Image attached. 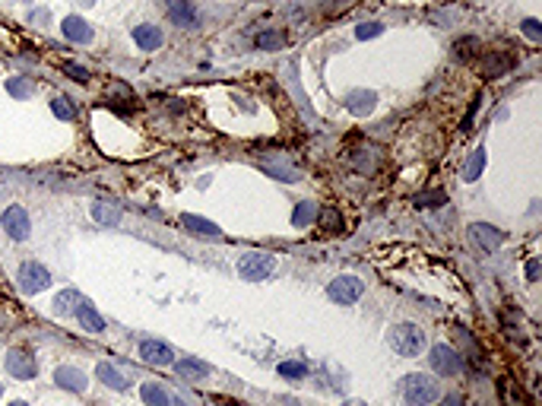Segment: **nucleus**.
I'll return each mask as SVG.
<instances>
[{"instance_id": "f257e3e1", "label": "nucleus", "mask_w": 542, "mask_h": 406, "mask_svg": "<svg viewBox=\"0 0 542 406\" xmlns=\"http://www.w3.org/2000/svg\"><path fill=\"white\" fill-rule=\"evenodd\" d=\"M390 346L400 356H419L422 349H425V333L416 324H396L394 330H390Z\"/></svg>"}, {"instance_id": "f03ea898", "label": "nucleus", "mask_w": 542, "mask_h": 406, "mask_svg": "<svg viewBox=\"0 0 542 406\" xmlns=\"http://www.w3.org/2000/svg\"><path fill=\"white\" fill-rule=\"evenodd\" d=\"M403 390H406V403L409 406H428V403H435V400L441 397L438 381H431L428 374H409Z\"/></svg>"}, {"instance_id": "7ed1b4c3", "label": "nucleus", "mask_w": 542, "mask_h": 406, "mask_svg": "<svg viewBox=\"0 0 542 406\" xmlns=\"http://www.w3.org/2000/svg\"><path fill=\"white\" fill-rule=\"evenodd\" d=\"M361 292H365V282L359 280V276H337V280L327 286V295L333 302H339V305H352V302L361 299Z\"/></svg>"}, {"instance_id": "20e7f679", "label": "nucleus", "mask_w": 542, "mask_h": 406, "mask_svg": "<svg viewBox=\"0 0 542 406\" xmlns=\"http://www.w3.org/2000/svg\"><path fill=\"white\" fill-rule=\"evenodd\" d=\"M16 280H19V289H23L25 295H35V292H41V289H48L51 286L48 270H45L41 264H35V260H25V264L19 267Z\"/></svg>"}, {"instance_id": "39448f33", "label": "nucleus", "mask_w": 542, "mask_h": 406, "mask_svg": "<svg viewBox=\"0 0 542 406\" xmlns=\"http://www.w3.org/2000/svg\"><path fill=\"white\" fill-rule=\"evenodd\" d=\"M431 368H435L438 374H444V378H453V374L463 372V356H457V349L444 346V343H438V346H431Z\"/></svg>"}, {"instance_id": "423d86ee", "label": "nucleus", "mask_w": 542, "mask_h": 406, "mask_svg": "<svg viewBox=\"0 0 542 406\" xmlns=\"http://www.w3.org/2000/svg\"><path fill=\"white\" fill-rule=\"evenodd\" d=\"M3 365H7V372L13 374V378H19V381H29V378L38 374V362H35V356L29 349H10Z\"/></svg>"}, {"instance_id": "0eeeda50", "label": "nucleus", "mask_w": 542, "mask_h": 406, "mask_svg": "<svg viewBox=\"0 0 542 406\" xmlns=\"http://www.w3.org/2000/svg\"><path fill=\"white\" fill-rule=\"evenodd\" d=\"M273 267H276L273 254H245L238 260V273L245 280H263V276L273 273Z\"/></svg>"}, {"instance_id": "6e6552de", "label": "nucleus", "mask_w": 542, "mask_h": 406, "mask_svg": "<svg viewBox=\"0 0 542 406\" xmlns=\"http://www.w3.org/2000/svg\"><path fill=\"white\" fill-rule=\"evenodd\" d=\"M3 229H7V235L10 238H16V241H23V238H29V213H25L23 207H10L7 213H3Z\"/></svg>"}, {"instance_id": "1a4fd4ad", "label": "nucleus", "mask_w": 542, "mask_h": 406, "mask_svg": "<svg viewBox=\"0 0 542 406\" xmlns=\"http://www.w3.org/2000/svg\"><path fill=\"white\" fill-rule=\"evenodd\" d=\"M168 16L181 29H197V10L190 0H168Z\"/></svg>"}, {"instance_id": "9d476101", "label": "nucleus", "mask_w": 542, "mask_h": 406, "mask_svg": "<svg viewBox=\"0 0 542 406\" xmlns=\"http://www.w3.org/2000/svg\"><path fill=\"white\" fill-rule=\"evenodd\" d=\"M140 356H143V362H149V365H172L174 362L172 346H165V343H159V340H143Z\"/></svg>"}, {"instance_id": "9b49d317", "label": "nucleus", "mask_w": 542, "mask_h": 406, "mask_svg": "<svg viewBox=\"0 0 542 406\" xmlns=\"http://www.w3.org/2000/svg\"><path fill=\"white\" fill-rule=\"evenodd\" d=\"M374 105H378V95H374L371 89H355V92H349V95H346V108H349L355 117L371 115V111H374Z\"/></svg>"}, {"instance_id": "f8f14e48", "label": "nucleus", "mask_w": 542, "mask_h": 406, "mask_svg": "<svg viewBox=\"0 0 542 406\" xmlns=\"http://www.w3.org/2000/svg\"><path fill=\"white\" fill-rule=\"evenodd\" d=\"M469 232H473V238L479 241V248L482 251H495V248H501L504 245V232L501 229H495V225H488V223H476Z\"/></svg>"}, {"instance_id": "ddd939ff", "label": "nucleus", "mask_w": 542, "mask_h": 406, "mask_svg": "<svg viewBox=\"0 0 542 406\" xmlns=\"http://www.w3.org/2000/svg\"><path fill=\"white\" fill-rule=\"evenodd\" d=\"M260 166H263V172L273 174L276 181H289V184H292V181H302V172H298L295 166H289V162H286L282 156H280V159H263Z\"/></svg>"}, {"instance_id": "4468645a", "label": "nucleus", "mask_w": 542, "mask_h": 406, "mask_svg": "<svg viewBox=\"0 0 542 406\" xmlns=\"http://www.w3.org/2000/svg\"><path fill=\"white\" fill-rule=\"evenodd\" d=\"M54 381H58V387L74 390V394H82V390H86V374H82L80 368H74V365H60L58 372H54Z\"/></svg>"}, {"instance_id": "2eb2a0df", "label": "nucleus", "mask_w": 542, "mask_h": 406, "mask_svg": "<svg viewBox=\"0 0 542 406\" xmlns=\"http://www.w3.org/2000/svg\"><path fill=\"white\" fill-rule=\"evenodd\" d=\"M60 32H64L70 42H76V45H89L92 42L89 23H86V19H80V16H67L64 23H60Z\"/></svg>"}, {"instance_id": "dca6fc26", "label": "nucleus", "mask_w": 542, "mask_h": 406, "mask_svg": "<svg viewBox=\"0 0 542 406\" xmlns=\"http://www.w3.org/2000/svg\"><path fill=\"white\" fill-rule=\"evenodd\" d=\"M181 225L188 229V232H197V235H206V238H219L222 229L216 223H210V219H203V216H194V213H184L181 216Z\"/></svg>"}, {"instance_id": "f3484780", "label": "nucleus", "mask_w": 542, "mask_h": 406, "mask_svg": "<svg viewBox=\"0 0 542 406\" xmlns=\"http://www.w3.org/2000/svg\"><path fill=\"white\" fill-rule=\"evenodd\" d=\"M92 219L99 225H108V229H111V225L121 223V207H117V203H108V200H95V203H92Z\"/></svg>"}, {"instance_id": "a211bd4d", "label": "nucleus", "mask_w": 542, "mask_h": 406, "mask_svg": "<svg viewBox=\"0 0 542 406\" xmlns=\"http://www.w3.org/2000/svg\"><path fill=\"white\" fill-rule=\"evenodd\" d=\"M133 42L143 51H156L159 45H162V29H159V25H137V29H133Z\"/></svg>"}, {"instance_id": "6ab92c4d", "label": "nucleus", "mask_w": 542, "mask_h": 406, "mask_svg": "<svg viewBox=\"0 0 542 406\" xmlns=\"http://www.w3.org/2000/svg\"><path fill=\"white\" fill-rule=\"evenodd\" d=\"M174 372L181 378H188V381H203L210 374V365L200 362V359H181V362H174Z\"/></svg>"}, {"instance_id": "aec40b11", "label": "nucleus", "mask_w": 542, "mask_h": 406, "mask_svg": "<svg viewBox=\"0 0 542 406\" xmlns=\"http://www.w3.org/2000/svg\"><path fill=\"white\" fill-rule=\"evenodd\" d=\"M76 317H80V324L89 333H102V330H105V321H102V315L89 305V302H80V308H76Z\"/></svg>"}, {"instance_id": "412c9836", "label": "nucleus", "mask_w": 542, "mask_h": 406, "mask_svg": "<svg viewBox=\"0 0 542 406\" xmlns=\"http://www.w3.org/2000/svg\"><path fill=\"white\" fill-rule=\"evenodd\" d=\"M453 333H457V340H460L463 346H469V352H473V356H469V359H473V365H476V368H485V352H482V346L476 343V337H473L466 327H457Z\"/></svg>"}, {"instance_id": "4be33fe9", "label": "nucleus", "mask_w": 542, "mask_h": 406, "mask_svg": "<svg viewBox=\"0 0 542 406\" xmlns=\"http://www.w3.org/2000/svg\"><path fill=\"white\" fill-rule=\"evenodd\" d=\"M143 403L146 406H172V397H168V390L159 387V384H143Z\"/></svg>"}, {"instance_id": "5701e85b", "label": "nucleus", "mask_w": 542, "mask_h": 406, "mask_svg": "<svg viewBox=\"0 0 542 406\" xmlns=\"http://www.w3.org/2000/svg\"><path fill=\"white\" fill-rule=\"evenodd\" d=\"M95 374H99V381L108 384V387H115V390H127V381H124V374L117 372V368H111L108 362H102L99 368H95Z\"/></svg>"}, {"instance_id": "b1692460", "label": "nucleus", "mask_w": 542, "mask_h": 406, "mask_svg": "<svg viewBox=\"0 0 542 406\" xmlns=\"http://www.w3.org/2000/svg\"><path fill=\"white\" fill-rule=\"evenodd\" d=\"M510 67H514V58H510V54H501V51H492L488 60H485V70L492 76H504Z\"/></svg>"}, {"instance_id": "393cba45", "label": "nucleus", "mask_w": 542, "mask_h": 406, "mask_svg": "<svg viewBox=\"0 0 542 406\" xmlns=\"http://www.w3.org/2000/svg\"><path fill=\"white\" fill-rule=\"evenodd\" d=\"M80 302H82L80 292L67 289V292H60L58 299H54V311H58V315H70V311H76V308H80Z\"/></svg>"}, {"instance_id": "a878e982", "label": "nucleus", "mask_w": 542, "mask_h": 406, "mask_svg": "<svg viewBox=\"0 0 542 406\" xmlns=\"http://www.w3.org/2000/svg\"><path fill=\"white\" fill-rule=\"evenodd\" d=\"M482 168H485V150L479 146V150L469 153V162H466V168H463V178H466V181H479Z\"/></svg>"}, {"instance_id": "bb28decb", "label": "nucleus", "mask_w": 542, "mask_h": 406, "mask_svg": "<svg viewBox=\"0 0 542 406\" xmlns=\"http://www.w3.org/2000/svg\"><path fill=\"white\" fill-rule=\"evenodd\" d=\"M314 216H317V207H314L311 200H302L295 207V213H292V225H295V229H304V225L314 223Z\"/></svg>"}, {"instance_id": "cd10ccee", "label": "nucleus", "mask_w": 542, "mask_h": 406, "mask_svg": "<svg viewBox=\"0 0 542 406\" xmlns=\"http://www.w3.org/2000/svg\"><path fill=\"white\" fill-rule=\"evenodd\" d=\"M286 38H289L286 32H260V35L254 38V45H257L260 51H280L282 45H286Z\"/></svg>"}, {"instance_id": "c85d7f7f", "label": "nucleus", "mask_w": 542, "mask_h": 406, "mask_svg": "<svg viewBox=\"0 0 542 406\" xmlns=\"http://www.w3.org/2000/svg\"><path fill=\"white\" fill-rule=\"evenodd\" d=\"M7 92L13 95V99H29V95L35 92V86H32L29 76H13V80L7 83Z\"/></svg>"}, {"instance_id": "c756f323", "label": "nucleus", "mask_w": 542, "mask_h": 406, "mask_svg": "<svg viewBox=\"0 0 542 406\" xmlns=\"http://www.w3.org/2000/svg\"><path fill=\"white\" fill-rule=\"evenodd\" d=\"M321 229L324 232H339V229H343V216H339V210H333V207L321 210Z\"/></svg>"}, {"instance_id": "7c9ffc66", "label": "nucleus", "mask_w": 542, "mask_h": 406, "mask_svg": "<svg viewBox=\"0 0 542 406\" xmlns=\"http://www.w3.org/2000/svg\"><path fill=\"white\" fill-rule=\"evenodd\" d=\"M51 111H54L60 121H74V115H76V108L70 105L67 95H54V99H51Z\"/></svg>"}, {"instance_id": "2f4dec72", "label": "nucleus", "mask_w": 542, "mask_h": 406, "mask_svg": "<svg viewBox=\"0 0 542 406\" xmlns=\"http://www.w3.org/2000/svg\"><path fill=\"white\" fill-rule=\"evenodd\" d=\"M447 203V194L444 191H422L416 194V207H444Z\"/></svg>"}, {"instance_id": "473e14b6", "label": "nucleus", "mask_w": 542, "mask_h": 406, "mask_svg": "<svg viewBox=\"0 0 542 406\" xmlns=\"http://www.w3.org/2000/svg\"><path fill=\"white\" fill-rule=\"evenodd\" d=\"M476 48H479V42L476 38H473V35H469V38H457V42H453V54H457V58H473V54H476Z\"/></svg>"}, {"instance_id": "72a5a7b5", "label": "nucleus", "mask_w": 542, "mask_h": 406, "mask_svg": "<svg viewBox=\"0 0 542 406\" xmlns=\"http://www.w3.org/2000/svg\"><path fill=\"white\" fill-rule=\"evenodd\" d=\"M280 374H282V378H289V381H298V378H304V374H308V368H304L302 362H282L280 365Z\"/></svg>"}, {"instance_id": "f704fd0d", "label": "nucleus", "mask_w": 542, "mask_h": 406, "mask_svg": "<svg viewBox=\"0 0 542 406\" xmlns=\"http://www.w3.org/2000/svg\"><path fill=\"white\" fill-rule=\"evenodd\" d=\"M381 32H384V25L381 23H361L359 29H355V35H359L361 42H365V38H378Z\"/></svg>"}, {"instance_id": "c9c22d12", "label": "nucleus", "mask_w": 542, "mask_h": 406, "mask_svg": "<svg viewBox=\"0 0 542 406\" xmlns=\"http://www.w3.org/2000/svg\"><path fill=\"white\" fill-rule=\"evenodd\" d=\"M64 74H70L76 80V83H86V80H89V70H86V67H80V64H70V60H64Z\"/></svg>"}, {"instance_id": "e433bc0d", "label": "nucleus", "mask_w": 542, "mask_h": 406, "mask_svg": "<svg viewBox=\"0 0 542 406\" xmlns=\"http://www.w3.org/2000/svg\"><path fill=\"white\" fill-rule=\"evenodd\" d=\"M520 29H523V35H526V38H533V42H539V38H542V25L536 23V19H523Z\"/></svg>"}, {"instance_id": "4c0bfd02", "label": "nucleus", "mask_w": 542, "mask_h": 406, "mask_svg": "<svg viewBox=\"0 0 542 406\" xmlns=\"http://www.w3.org/2000/svg\"><path fill=\"white\" fill-rule=\"evenodd\" d=\"M526 280L530 282L539 280V260H530V264H526Z\"/></svg>"}, {"instance_id": "58836bf2", "label": "nucleus", "mask_w": 542, "mask_h": 406, "mask_svg": "<svg viewBox=\"0 0 542 406\" xmlns=\"http://www.w3.org/2000/svg\"><path fill=\"white\" fill-rule=\"evenodd\" d=\"M441 406H463V397H457V394H451V397H444Z\"/></svg>"}, {"instance_id": "ea45409f", "label": "nucleus", "mask_w": 542, "mask_h": 406, "mask_svg": "<svg viewBox=\"0 0 542 406\" xmlns=\"http://www.w3.org/2000/svg\"><path fill=\"white\" fill-rule=\"evenodd\" d=\"M172 406H188V400H172Z\"/></svg>"}, {"instance_id": "a19ab883", "label": "nucleus", "mask_w": 542, "mask_h": 406, "mask_svg": "<svg viewBox=\"0 0 542 406\" xmlns=\"http://www.w3.org/2000/svg\"><path fill=\"white\" fill-rule=\"evenodd\" d=\"M76 3H86V7H92V3H95V0H76Z\"/></svg>"}, {"instance_id": "79ce46f5", "label": "nucleus", "mask_w": 542, "mask_h": 406, "mask_svg": "<svg viewBox=\"0 0 542 406\" xmlns=\"http://www.w3.org/2000/svg\"><path fill=\"white\" fill-rule=\"evenodd\" d=\"M346 406H365V403H359V400H352V403H346Z\"/></svg>"}, {"instance_id": "37998d69", "label": "nucleus", "mask_w": 542, "mask_h": 406, "mask_svg": "<svg viewBox=\"0 0 542 406\" xmlns=\"http://www.w3.org/2000/svg\"><path fill=\"white\" fill-rule=\"evenodd\" d=\"M10 406H29V403H23V400H16V403H10Z\"/></svg>"}, {"instance_id": "c03bdc74", "label": "nucleus", "mask_w": 542, "mask_h": 406, "mask_svg": "<svg viewBox=\"0 0 542 406\" xmlns=\"http://www.w3.org/2000/svg\"><path fill=\"white\" fill-rule=\"evenodd\" d=\"M0 394H3V387H0Z\"/></svg>"}]
</instances>
